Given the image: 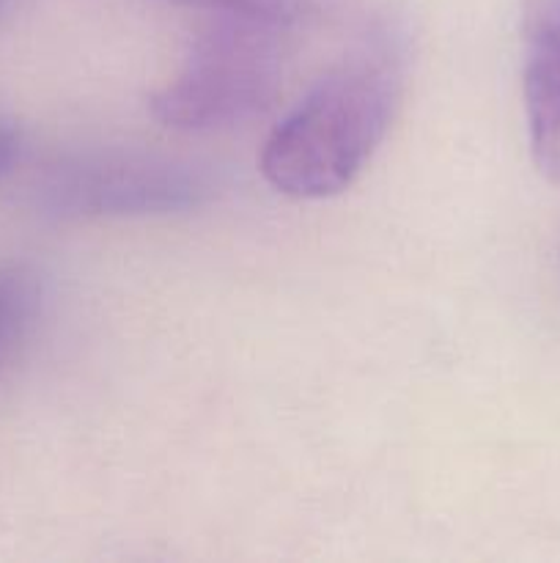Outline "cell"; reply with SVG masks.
I'll use <instances>...</instances> for the list:
<instances>
[{"instance_id":"obj_1","label":"cell","mask_w":560,"mask_h":563,"mask_svg":"<svg viewBox=\"0 0 560 563\" xmlns=\"http://www.w3.org/2000/svg\"><path fill=\"white\" fill-rule=\"evenodd\" d=\"M401 91L395 42H373L346 58L272 130L261 154L269 185L302 201L344 192L388 135Z\"/></svg>"},{"instance_id":"obj_2","label":"cell","mask_w":560,"mask_h":563,"mask_svg":"<svg viewBox=\"0 0 560 563\" xmlns=\"http://www.w3.org/2000/svg\"><path fill=\"white\" fill-rule=\"evenodd\" d=\"M154 115L173 130H220L253 119L280 91L289 25L261 16L209 14Z\"/></svg>"},{"instance_id":"obj_3","label":"cell","mask_w":560,"mask_h":563,"mask_svg":"<svg viewBox=\"0 0 560 563\" xmlns=\"http://www.w3.org/2000/svg\"><path fill=\"white\" fill-rule=\"evenodd\" d=\"M209 185L190 165L132 154L77 157L55 165L42 185V201L64 218L168 214L192 209Z\"/></svg>"},{"instance_id":"obj_4","label":"cell","mask_w":560,"mask_h":563,"mask_svg":"<svg viewBox=\"0 0 560 563\" xmlns=\"http://www.w3.org/2000/svg\"><path fill=\"white\" fill-rule=\"evenodd\" d=\"M525 115L538 174L560 185V3L522 9Z\"/></svg>"},{"instance_id":"obj_5","label":"cell","mask_w":560,"mask_h":563,"mask_svg":"<svg viewBox=\"0 0 560 563\" xmlns=\"http://www.w3.org/2000/svg\"><path fill=\"white\" fill-rule=\"evenodd\" d=\"M36 302L38 291L31 275L16 267H0V368L25 339Z\"/></svg>"},{"instance_id":"obj_6","label":"cell","mask_w":560,"mask_h":563,"mask_svg":"<svg viewBox=\"0 0 560 563\" xmlns=\"http://www.w3.org/2000/svg\"><path fill=\"white\" fill-rule=\"evenodd\" d=\"M176 3L195 5L209 14H245L291 25L316 9L322 0H176Z\"/></svg>"},{"instance_id":"obj_7","label":"cell","mask_w":560,"mask_h":563,"mask_svg":"<svg viewBox=\"0 0 560 563\" xmlns=\"http://www.w3.org/2000/svg\"><path fill=\"white\" fill-rule=\"evenodd\" d=\"M16 154V135L9 126H0V176L9 170V165L14 163Z\"/></svg>"}]
</instances>
